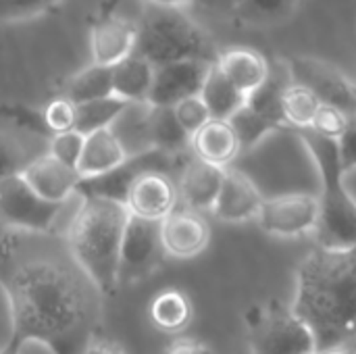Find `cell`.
I'll list each match as a JSON object with an SVG mask.
<instances>
[{
    "instance_id": "obj_1",
    "label": "cell",
    "mask_w": 356,
    "mask_h": 354,
    "mask_svg": "<svg viewBox=\"0 0 356 354\" xmlns=\"http://www.w3.org/2000/svg\"><path fill=\"white\" fill-rule=\"evenodd\" d=\"M0 290L8 305V346L42 344L81 354L102 323V292L56 232L8 230L0 238Z\"/></svg>"
},
{
    "instance_id": "obj_2",
    "label": "cell",
    "mask_w": 356,
    "mask_h": 354,
    "mask_svg": "<svg viewBox=\"0 0 356 354\" xmlns=\"http://www.w3.org/2000/svg\"><path fill=\"white\" fill-rule=\"evenodd\" d=\"M296 315L311 328L317 351L356 334V246L327 250L317 246L296 269Z\"/></svg>"
},
{
    "instance_id": "obj_3",
    "label": "cell",
    "mask_w": 356,
    "mask_h": 354,
    "mask_svg": "<svg viewBox=\"0 0 356 354\" xmlns=\"http://www.w3.org/2000/svg\"><path fill=\"white\" fill-rule=\"evenodd\" d=\"M127 219L125 202L81 198L65 234L73 259L104 296L115 294L119 288V252Z\"/></svg>"
},
{
    "instance_id": "obj_4",
    "label": "cell",
    "mask_w": 356,
    "mask_h": 354,
    "mask_svg": "<svg viewBox=\"0 0 356 354\" xmlns=\"http://www.w3.org/2000/svg\"><path fill=\"white\" fill-rule=\"evenodd\" d=\"M298 136L313 156L319 179V219L313 232L317 246L327 250H348L356 246V198L348 192L346 171L340 161L338 142L315 129H298Z\"/></svg>"
},
{
    "instance_id": "obj_5",
    "label": "cell",
    "mask_w": 356,
    "mask_h": 354,
    "mask_svg": "<svg viewBox=\"0 0 356 354\" xmlns=\"http://www.w3.org/2000/svg\"><path fill=\"white\" fill-rule=\"evenodd\" d=\"M138 23L136 50L154 67L177 61L217 63L221 50L213 35L181 6L144 4Z\"/></svg>"
},
{
    "instance_id": "obj_6",
    "label": "cell",
    "mask_w": 356,
    "mask_h": 354,
    "mask_svg": "<svg viewBox=\"0 0 356 354\" xmlns=\"http://www.w3.org/2000/svg\"><path fill=\"white\" fill-rule=\"evenodd\" d=\"M244 325L248 354H313L317 353L311 328L296 315L292 305L282 300L257 303L246 309Z\"/></svg>"
},
{
    "instance_id": "obj_7",
    "label": "cell",
    "mask_w": 356,
    "mask_h": 354,
    "mask_svg": "<svg viewBox=\"0 0 356 354\" xmlns=\"http://www.w3.org/2000/svg\"><path fill=\"white\" fill-rule=\"evenodd\" d=\"M190 154L175 156L169 152H163L159 148H142L138 152H129L117 167L94 175V177H81L77 186L79 198H111L125 202L131 186L138 177H142L148 171H163L169 173L171 169H181Z\"/></svg>"
},
{
    "instance_id": "obj_8",
    "label": "cell",
    "mask_w": 356,
    "mask_h": 354,
    "mask_svg": "<svg viewBox=\"0 0 356 354\" xmlns=\"http://www.w3.org/2000/svg\"><path fill=\"white\" fill-rule=\"evenodd\" d=\"M65 202L44 200L21 173L0 179V223L21 232H54Z\"/></svg>"
},
{
    "instance_id": "obj_9",
    "label": "cell",
    "mask_w": 356,
    "mask_h": 354,
    "mask_svg": "<svg viewBox=\"0 0 356 354\" xmlns=\"http://www.w3.org/2000/svg\"><path fill=\"white\" fill-rule=\"evenodd\" d=\"M165 257L167 252L161 242L159 221L129 215L119 252V286L150 277L161 269Z\"/></svg>"
},
{
    "instance_id": "obj_10",
    "label": "cell",
    "mask_w": 356,
    "mask_h": 354,
    "mask_svg": "<svg viewBox=\"0 0 356 354\" xmlns=\"http://www.w3.org/2000/svg\"><path fill=\"white\" fill-rule=\"evenodd\" d=\"M319 219V196L309 192L280 194L263 200L257 223L277 238H298L313 234Z\"/></svg>"
},
{
    "instance_id": "obj_11",
    "label": "cell",
    "mask_w": 356,
    "mask_h": 354,
    "mask_svg": "<svg viewBox=\"0 0 356 354\" xmlns=\"http://www.w3.org/2000/svg\"><path fill=\"white\" fill-rule=\"evenodd\" d=\"M286 61L296 83L309 88L323 104H334L350 117L356 115L355 83H350L338 67L307 54H296Z\"/></svg>"
},
{
    "instance_id": "obj_12",
    "label": "cell",
    "mask_w": 356,
    "mask_h": 354,
    "mask_svg": "<svg viewBox=\"0 0 356 354\" xmlns=\"http://www.w3.org/2000/svg\"><path fill=\"white\" fill-rule=\"evenodd\" d=\"M159 230L163 248L173 259H194L211 242V227L202 213L179 204L159 221Z\"/></svg>"
},
{
    "instance_id": "obj_13",
    "label": "cell",
    "mask_w": 356,
    "mask_h": 354,
    "mask_svg": "<svg viewBox=\"0 0 356 354\" xmlns=\"http://www.w3.org/2000/svg\"><path fill=\"white\" fill-rule=\"evenodd\" d=\"M211 65L213 63L204 61H177L156 67L148 104L173 106L179 100L198 94Z\"/></svg>"
},
{
    "instance_id": "obj_14",
    "label": "cell",
    "mask_w": 356,
    "mask_h": 354,
    "mask_svg": "<svg viewBox=\"0 0 356 354\" xmlns=\"http://www.w3.org/2000/svg\"><path fill=\"white\" fill-rule=\"evenodd\" d=\"M263 200L265 196L246 173L225 167L223 184L211 213L225 223L257 221Z\"/></svg>"
},
{
    "instance_id": "obj_15",
    "label": "cell",
    "mask_w": 356,
    "mask_h": 354,
    "mask_svg": "<svg viewBox=\"0 0 356 354\" xmlns=\"http://www.w3.org/2000/svg\"><path fill=\"white\" fill-rule=\"evenodd\" d=\"M138 23L115 13H100L90 27L92 63L113 67L136 50Z\"/></svg>"
},
{
    "instance_id": "obj_16",
    "label": "cell",
    "mask_w": 356,
    "mask_h": 354,
    "mask_svg": "<svg viewBox=\"0 0 356 354\" xmlns=\"http://www.w3.org/2000/svg\"><path fill=\"white\" fill-rule=\"evenodd\" d=\"M177 204V186L173 184L169 173L163 171H148L142 177H138L125 198L129 215L148 221L165 219Z\"/></svg>"
},
{
    "instance_id": "obj_17",
    "label": "cell",
    "mask_w": 356,
    "mask_h": 354,
    "mask_svg": "<svg viewBox=\"0 0 356 354\" xmlns=\"http://www.w3.org/2000/svg\"><path fill=\"white\" fill-rule=\"evenodd\" d=\"M21 175L38 196L50 202H67L77 192L81 182V175L75 167L65 165L50 152L29 159Z\"/></svg>"
},
{
    "instance_id": "obj_18",
    "label": "cell",
    "mask_w": 356,
    "mask_h": 354,
    "mask_svg": "<svg viewBox=\"0 0 356 354\" xmlns=\"http://www.w3.org/2000/svg\"><path fill=\"white\" fill-rule=\"evenodd\" d=\"M225 175V167L207 163L194 154L186 159V163L179 169V179H177V194L184 207L194 209L198 213L211 211L217 194L221 190Z\"/></svg>"
},
{
    "instance_id": "obj_19",
    "label": "cell",
    "mask_w": 356,
    "mask_h": 354,
    "mask_svg": "<svg viewBox=\"0 0 356 354\" xmlns=\"http://www.w3.org/2000/svg\"><path fill=\"white\" fill-rule=\"evenodd\" d=\"M142 136L146 138V146L159 148L163 152L175 156L192 152V136L177 121L173 106H152L146 102L142 115Z\"/></svg>"
},
{
    "instance_id": "obj_20",
    "label": "cell",
    "mask_w": 356,
    "mask_h": 354,
    "mask_svg": "<svg viewBox=\"0 0 356 354\" xmlns=\"http://www.w3.org/2000/svg\"><path fill=\"white\" fill-rule=\"evenodd\" d=\"M190 146L194 156L219 167H229L242 154L238 136L232 123L225 119H211L209 123H204L192 136Z\"/></svg>"
},
{
    "instance_id": "obj_21",
    "label": "cell",
    "mask_w": 356,
    "mask_h": 354,
    "mask_svg": "<svg viewBox=\"0 0 356 354\" xmlns=\"http://www.w3.org/2000/svg\"><path fill=\"white\" fill-rule=\"evenodd\" d=\"M127 154L129 152L121 136L113 127H102V129L86 134L77 171L81 177H94L117 167Z\"/></svg>"
},
{
    "instance_id": "obj_22",
    "label": "cell",
    "mask_w": 356,
    "mask_h": 354,
    "mask_svg": "<svg viewBox=\"0 0 356 354\" xmlns=\"http://www.w3.org/2000/svg\"><path fill=\"white\" fill-rule=\"evenodd\" d=\"M217 67L244 94L257 90L269 75V61L259 50L246 46H234L221 50L217 58Z\"/></svg>"
},
{
    "instance_id": "obj_23",
    "label": "cell",
    "mask_w": 356,
    "mask_h": 354,
    "mask_svg": "<svg viewBox=\"0 0 356 354\" xmlns=\"http://www.w3.org/2000/svg\"><path fill=\"white\" fill-rule=\"evenodd\" d=\"M154 65L131 52L129 56L121 58L111 67L113 75V94L123 98L129 104H144L148 102L152 79H154Z\"/></svg>"
},
{
    "instance_id": "obj_24",
    "label": "cell",
    "mask_w": 356,
    "mask_h": 354,
    "mask_svg": "<svg viewBox=\"0 0 356 354\" xmlns=\"http://www.w3.org/2000/svg\"><path fill=\"white\" fill-rule=\"evenodd\" d=\"M152 325L163 334H181L194 319V305L184 290H161L148 307Z\"/></svg>"
},
{
    "instance_id": "obj_25",
    "label": "cell",
    "mask_w": 356,
    "mask_h": 354,
    "mask_svg": "<svg viewBox=\"0 0 356 354\" xmlns=\"http://www.w3.org/2000/svg\"><path fill=\"white\" fill-rule=\"evenodd\" d=\"M198 94L204 100V104L211 113V119H225L227 121L246 102V94L242 90H238L223 75V71L217 67V63H213L209 67V73H207Z\"/></svg>"
},
{
    "instance_id": "obj_26",
    "label": "cell",
    "mask_w": 356,
    "mask_h": 354,
    "mask_svg": "<svg viewBox=\"0 0 356 354\" xmlns=\"http://www.w3.org/2000/svg\"><path fill=\"white\" fill-rule=\"evenodd\" d=\"M58 94L65 96V98H69L75 104L111 96L113 94L111 67L98 65V63H90L88 67H83L77 73L69 75L63 81V86L58 88Z\"/></svg>"
},
{
    "instance_id": "obj_27",
    "label": "cell",
    "mask_w": 356,
    "mask_h": 354,
    "mask_svg": "<svg viewBox=\"0 0 356 354\" xmlns=\"http://www.w3.org/2000/svg\"><path fill=\"white\" fill-rule=\"evenodd\" d=\"M129 102H125L123 98L111 94L104 98H96L90 102H81L75 108V127L77 131H81L83 136L102 127H111L125 111H127Z\"/></svg>"
},
{
    "instance_id": "obj_28",
    "label": "cell",
    "mask_w": 356,
    "mask_h": 354,
    "mask_svg": "<svg viewBox=\"0 0 356 354\" xmlns=\"http://www.w3.org/2000/svg\"><path fill=\"white\" fill-rule=\"evenodd\" d=\"M302 0H240L234 13L248 25H280L294 17Z\"/></svg>"
},
{
    "instance_id": "obj_29",
    "label": "cell",
    "mask_w": 356,
    "mask_h": 354,
    "mask_svg": "<svg viewBox=\"0 0 356 354\" xmlns=\"http://www.w3.org/2000/svg\"><path fill=\"white\" fill-rule=\"evenodd\" d=\"M323 102L305 86L292 81L284 94H282V111H284V117L288 121V127H294V129H307L311 127L319 106Z\"/></svg>"
},
{
    "instance_id": "obj_30",
    "label": "cell",
    "mask_w": 356,
    "mask_h": 354,
    "mask_svg": "<svg viewBox=\"0 0 356 354\" xmlns=\"http://www.w3.org/2000/svg\"><path fill=\"white\" fill-rule=\"evenodd\" d=\"M238 136V142H240V150L242 152H250L252 148H257L269 134H275L280 131V127L265 119L263 115L254 113L250 106L242 104L240 111H236L229 119H227Z\"/></svg>"
},
{
    "instance_id": "obj_31",
    "label": "cell",
    "mask_w": 356,
    "mask_h": 354,
    "mask_svg": "<svg viewBox=\"0 0 356 354\" xmlns=\"http://www.w3.org/2000/svg\"><path fill=\"white\" fill-rule=\"evenodd\" d=\"M0 115L6 117L17 129L33 136V138H50V131L44 121V111L35 108L25 102H2L0 104Z\"/></svg>"
},
{
    "instance_id": "obj_32",
    "label": "cell",
    "mask_w": 356,
    "mask_h": 354,
    "mask_svg": "<svg viewBox=\"0 0 356 354\" xmlns=\"http://www.w3.org/2000/svg\"><path fill=\"white\" fill-rule=\"evenodd\" d=\"M83 138L86 136L77 129H67V131L54 134L48 138V150L46 152H50L52 156H56L65 165L77 169V163H79V156L83 150Z\"/></svg>"
},
{
    "instance_id": "obj_33",
    "label": "cell",
    "mask_w": 356,
    "mask_h": 354,
    "mask_svg": "<svg viewBox=\"0 0 356 354\" xmlns=\"http://www.w3.org/2000/svg\"><path fill=\"white\" fill-rule=\"evenodd\" d=\"M75 108H77V104L60 94H56L52 100L46 102V106L42 111H44V121H46L50 136L75 127Z\"/></svg>"
},
{
    "instance_id": "obj_34",
    "label": "cell",
    "mask_w": 356,
    "mask_h": 354,
    "mask_svg": "<svg viewBox=\"0 0 356 354\" xmlns=\"http://www.w3.org/2000/svg\"><path fill=\"white\" fill-rule=\"evenodd\" d=\"M60 0H0V23L25 21L52 10Z\"/></svg>"
},
{
    "instance_id": "obj_35",
    "label": "cell",
    "mask_w": 356,
    "mask_h": 354,
    "mask_svg": "<svg viewBox=\"0 0 356 354\" xmlns=\"http://www.w3.org/2000/svg\"><path fill=\"white\" fill-rule=\"evenodd\" d=\"M173 113H175L177 121L181 123V127L190 136H194L204 123L211 121V113H209L204 100L200 98V94L188 96V98L179 100L177 104H173Z\"/></svg>"
},
{
    "instance_id": "obj_36",
    "label": "cell",
    "mask_w": 356,
    "mask_h": 354,
    "mask_svg": "<svg viewBox=\"0 0 356 354\" xmlns=\"http://www.w3.org/2000/svg\"><path fill=\"white\" fill-rule=\"evenodd\" d=\"M27 163H29V156L21 140L0 131V179L21 173Z\"/></svg>"
},
{
    "instance_id": "obj_37",
    "label": "cell",
    "mask_w": 356,
    "mask_h": 354,
    "mask_svg": "<svg viewBox=\"0 0 356 354\" xmlns=\"http://www.w3.org/2000/svg\"><path fill=\"white\" fill-rule=\"evenodd\" d=\"M348 119H350V115H346L342 108H338L334 104H321L315 119H313V123H311V129H315L321 136L338 140L340 134L344 131Z\"/></svg>"
},
{
    "instance_id": "obj_38",
    "label": "cell",
    "mask_w": 356,
    "mask_h": 354,
    "mask_svg": "<svg viewBox=\"0 0 356 354\" xmlns=\"http://www.w3.org/2000/svg\"><path fill=\"white\" fill-rule=\"evenodd\" d=\"M338 142V152H340V161L346 173L356 169V115H353L344 127V131L340 134Z\"/></svg>"
},
{
    "instance_id": "obj_39",
    "label": "cell",
    "mask_w": 356,
    "mask_h": 354,
    "mask_svg": "<svg viewBox=\"0 0 356 354\" xmlns=\"http://www.w3.org/2000/svg\"><path fill=\"white\" fill-rule=\"evenodd\" d=\"M81 354H125V351H123V346L117 340L108 338L102 330H96L88 338Z\"/></svg>"
},
{
    "instance_id": "obj_40",
    "label": "cell",
    "mask_w": 356,
    "mask_h": 354,
    "mask_svg": "<svg viewBox=\"0 0 356 354\" xmlns=\"http://www.w3.org/2000/svg\"><path fill=\"white\" fill-rule=\"evenodd\" d=\"M163 354H215V351L202 340L177 336L163 348Z\"/></svg>"
},
{
    "instance_id": "obj_41",
    "label": "cell",
    "mask_w": 356,
    "mask_h": 354,
    "mask_svg": "<svg viewBox=\"0 0 356 354\" xmlns=\"http://www.w3.org/2000/svg\"><path fill=\"white\" fill-rule=\"evenodd\" d=\"M315 354H356V336H350L348 340L338 342V344H334L330 348L317 351Z\"/></svg>"
},
{
    "instance_id": "obj_42",
    "label": "cell",
    "mask_w": 356,
    "mask_h": 354,
    "mask_svg": "<svg viewBox=\"0 0 356 354\" xmlns=\"http://www.w3.org/2000/svg\"><path fill=\"white\" fill-rule=\"evenodd\" d=\"M144 4H161V6H190V4H196V2H202V0H142Z\"/></svg>"
},
{
    "instance_id": "obj_43",
    "label": "cell",
    "mask_w": 356,
    "mask_h": 354,
    "mask_svg": "<svg viewBox=\"0 0 356 354\" xmlns=\"http://www.w3.org/2000/svg\"><path fill=\"white\" fill-rule=\"evenodd\" d=\"M207 4H213V6H219V8H227V10H234L238 6L240 0H202Z\"/></svg>"
},
{
    "instance_id": "obj_44",
    "label": "cell",
    "mask_w": 356,
    "mask_h": 354,
    "mask_svg": "<svg viewBox=\"0 0 356 354\" xmlns=\"http://www.w3.org/2000/svg\"><path fill=\"white\" fill-rule=\"evenodd\" d=\"M0 354H21V351H17V348H13V346L4 344V346L0 348Z\"/></svg>"
},
{
    "instance_id": "obj_45",
    "label": "cell",
    "mask_w": 356,
    "mask_h": 354,
    "mask_svg": "<svg viewBox=\"0 0 356 354\" xmlns=\"http://www.w3.org/2000/svg\"><path fill=\"white\" fill-rule=\"evenodd\" d=\"M355 94H356V83H355Z\"/></svg>"
},
{
    "instance_id": "obj_46",
    "label": "cell",
    "mask_w": 356,
    "mask_h": 354,
    "mask_svg": "<svg viewBox=\"0 0 356 354\" xmlns=\"http://www.w3.org/2000/svg\"><path fill=\"white\" fill-rule=\"evenodd\" d=\"M313 354H315V353H313Z\"/></svg>"
},
{
    "instance_id": "obj_47",
    "label": "cell",
    "mask_w": 356,
    "mask_h": 354,
    "mask_svg": "<svg viewBox=\"0 0 356 354\" xmlns=\"http://www.w3.org/2000/svg\"><path fill=\"white\" fill-rule=\"evenodd\" d=\"M355 336H356V334H355Z\"/></svg>"
}]
</instances>
